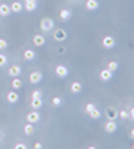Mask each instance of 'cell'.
Returning <instances> with one entry per match:
<instances>
[{
    "label": "cell",
    "instance_id": "6da1fadb",
    "mask_svg": "<svg viewBox=\"0 0 134 149\" xmlns=\"http://www.w3.org/2000/svg\"><path fill=\"white\" fill-rule=\"evenodd\" d=\"M40 29H42V31H45V33H49V31L54 29V21H52L51 18H43V19L40 21Z\"/></svg>",
    "mask_w": 134,
    "mask_h": 149
},
{
    "label": "cell",
    "instance_id": "7a4b0ae2",
    "mask_svg": "<svg viewBox=\"0 0 134 149\" xmlns=\"http://www.w3.org/2000/svg\"><path fill=\"white\" fill-rule=\"evenodd\" d=\"M26 119H27V122H31V124H36L39 119H40V115H39V112L37 110H31L30 113H27V116H26Z\"/></svg>",
    "mask_w": 134,
    "mask_h": 149
},
{
    "label": "cell",
    "instance_id": "3957f363",
    "mask_svg": "<svg viewBox=\"0 0 134 149\" xmlns=\"http://www.w3.org/2000/svg\"><path fill=\"white\" fill-rule=\"evenodd\" d=\"M54 39H55L57 42H63V40H66V39H67V31L63 30V29L55 30V33H54Z\"/></svg>",
    "mask_w": 134,
    "mask_h": 149
},
{
    "label": "cell",
    "instance_id": "277c9868",
    "mask_svg": "<svg viewBox=\"0 0 134 149\" xmlns=\"http://www.w3.org/2000/svg\"><path fill=\"white\" fill-rule=\"evenodd\" d=\"M101 45H103L106 49H112V48L115 46V39H113L112 36H104V37H103Z\"/></svg>",
    "mask_w": 134,
    "mask_h": 149
},
{
    "label": "cell",
    "instance_id": "5b68a950",
    "mask_svg": "<svg viewBox=\"0 0 134 149\" xmlns=\"http://www.w3.org/2000/svg\"><path fill=\"white\" fill-rule=\"evenodd\" d=\"M55 74H57L58 78H66L67 74H69V69H67L66 66H61V64H60V66L55 67Z\"/></svg>",
    "mask_w": 134,
    "mask_h": 149
},
{
    "label": "cell",
    "instance_id": "8992f818",
    "mask_svg": "<svg viewBox=\"0 0 134 149\" xmlns=\"http://www.w3.org/2000/svg\"><path fill=\"white\" fill-rule=\"evenodd\" d=\"M104 130H106V133H115V131L118 130L116 122H115V121H110V119H107L106 125H104Z\"/></svg>",
    "mask_w": 134,
    "mask_h": 149
},
{
    "label": "cell",
    "instance_id": "52a82bcc",
    "mask_svg": "<svg viewBox=\"0 0 134 149\" xmlns=\"http://www.w3.org/2000/svg\"><path fill=\"white\" fill-rule=\"evenodd\" d=\"M106 116L107 119H110V121H115L118 118V110L115 107H107L106 109Z\"/></svg>",
    "mask_w": 134,
    "mask_h": 149
},
{
    "label": "cell",
    "instance_id": "ba28073f",
    "mask_svg": "<svg viewBox=\"0 0 134 149\" xmlns=\"http://www.w3.org/2000/svg\"><path fill=\"white\" fill-rule=\"evenodd\" d=\"M6 100H8V103L14 104V103H17V102L19 100V95H18V93H15V90H14V91L8 93V97H6Z\"/></svg>",
    "mask_w": 134,
    "mask_h": 149
},
{
    "label": "cell",
    "instance_id": "9c48e42d",
    "mask_svg": "<svg viewBox=\"0 0 134 149\" xmlns=\"http://www.w3.org/2000/svg\"><path fill=\"white\" fill-rule=\"evenodd\" d=\"M28 79H30L31 84H39V82L42 81V73H40V72H31Z\"/></svg>",
    "mask_w": 134,
    "mask_h": 149
},
{
    "label": "cell",
    "instance_id": "30bf717a",
    "mask_svg": "<svg viewBox=\"0 0 134 149\" xmlns=\"http://www.w3.org/2000/svg\"><path fill=\"white\" fill-rule=\"evenodd\" d=\"M100 79H101L103 82L110 81V79H112V72L109 70V69H103V70L100 72Z\"/></svg>",
    "mask_w": 134,
    "mask_h": 149
},
{
    "label": "cell",
    "instance_id": "8fae6325",
    "mask_svg": "<svg viewBox=\"0 0 134 149\" xmlns=\"http://www.w3.org/2000/svg\"><path fill=\"white\" fill-rule=\"evenodd\" d=\"M33 43H34L36 46H43V45H45V36L36 34V36L33 37Z\"/></svg>",
    "mask_w": 134,
    "mask_h": 149
},
{
    "label": "cell",
    "instance_id": "7c38bea8",
    "mask_svg": "<svg viewBox=\"0 0 134 149\" xmlns=\"http://www.w3.org/2000/svg\"><path fill=\"white\" fill-rule=\"evenodd\" d=\"M9 14H10V6L6 5V3L0 5V15H2V17H8Z\"/></svg>",
    "mask_w": 134,
    "mask_h": 149
},
{
    "label": "cell",
    "instance_id": "4fadbf2b",
    "mask_svg": "<svg viewBox=\"0 0 134 149\" xmlns=\"http://www.w3.org/2000/svg\"><path fill=\"white\" fill-rule=\"evenodd\" d=\"M70 90H72L73 94H79V93L82 91V84H81V82H73V84L70 85Z\"/></svg>",
    "mask_w": 134,
    "mask_h": 149
},
{
    "label": "cell",
    "instance_id": "5bb4252c",
    "mask_svg": "<svg viewBox=\"0 0 134 149\" xmlns=\"http://www.w3.org/2000/svg\"><path fill=\"white\" fill-rule=\"evenodd\" d=\"M9 76H12V78H15V76H19V73H21V67L19 66H12L10 69H9Z\"/></svg>",
    "mask_w": 134,
    "mask_h": 149
},
{
    "label": "cell",
    "instance_id": "9a60e30c",
    "mask_svg": "<svg viewBox=\"0 0 134 149\" xmlns=\"http://www.w3.org/2000/svg\"><path fill=\"white\" fill-rule=\"evenodd\" d=\"M22 3L21 2H14L10 5V12H15V14H18V12H21L22 10Z\"/></svg>",
    "mask_w": 134,
    "mask_h": 149
},
{
    "label": "cell",
    "instance_id": "2e32d148",
    "mask_svg": "<svg viewBox=\"0 0 134 149\" xmlns=\"http://www.w3.org/2000/svg\"><path fill=\"white\" fill-rule=\"evenodd\" d=\"M85 8H87L88 10H95L97 8H99V2H97V0H87Z\"/></svg>",
    "mask_w": 134,
    "mask_h": 149
},
{
    "label": "cell",
    "instance_id": "e0dca14e",
    "mask_svg": "<svg viewBox=\"0 0 134 149\" xmlns=\"http://www.w3.org/2000/svg\"><path fill=\"white\" fill-rule=\"evenodd\" d=\"M72 17V12L69 9H61V12H60V18H61L63 21H69Z\"/></svg>",
    "mask_w": 134,
    "mask_h": 149
},
{
    "label": "cell",
    "instance_id": "ac0fdd59",
    "mask_svg": "<svg viewBox=\"0 0 134 149\" xmlns=\"http://www.w3.org/2000/svg\"><path fill=\"white\" fill-rule=\"evenodd\" d=\"M34 57H36V52L33 51V49H26V51H24V58H26L27 61L34 60Z\"/></svg>",
    "mask_w": 134,
    "mask_h": 149
},
{
    "label": "cell",
    "instance_id": "d6986e66",
    "mask_svg": "<svg viewBox=\"0 0 134 149\" xmlns=\"http://www.w3.org/2000/svg\"><path fill=\"white\" fill-rule=\"evenodd\" d=\"M30 104H31V107H33V109L37 110V109H40V107H42V104H43V103H42V98H31V103H30Z\"/></svg>",
    "mask_w": 134,
    "mask_h": 149
},
{
    "label": "cell",
    "instance_id": "ffe728a7",
    "mask_svg": "<svg viewBox=\"0 0 134 149\" xmlns=\"http://www.w3.org/2000/svg\"><path fill=\"white\" fill-rule=\"evenodd\" d=\"M24 133H26L27 136L34 134V125H33L31 122H28V124H26V125H24Z\"/></svg>",
    "mask_w": 134,
    "mask_h": 149
},
{
    "label": "cell",
    "instance_id": "44dd1931",
    "mask_svg": "<svg viewBox=\"0 0 134 149\" xmlns=\"http://www.w3.org/2000/svg\"><path fill=\"white\" fill-rule=\"evenodd\" d=\"M21 86H22V81L18 76H15L14 81H12V88H14V90H19Z\"/></svg>",
    "mask_w": 134,
    "mask_h": 149
},
{
    "label": "cell",
    "instance_id": "7402d4cb",
    "mask_svg": "<svg viewBox=\"0 0 134 149\" xmlns=\"http://www.w3.org/2000/svg\"><path fill=\"white\" fill-rule=\"evenodd\" d=\"M88 115H90V116H91L92 119H99V118L101 116V113H100V110L97 109V107H94L92 110H90V112H88Z\"/></svg>",
    "mask_w": 134,
    "mask_h": 149
},
{
    "label": "cell",
    "instance_id": "603a6c76",
    "mask_svg": "<svg viewBox=\"0 0 134 149\" xmlns=\"http://www.w3.org/2000/svg\"><path fill=\"white\" fill-rule=\"evenodd\" d=\"M107 69L110 70L112 73H113V72H116V70H118V63H116V61H110V63L107 64Z\"/></svg>",
    "mask_w": 134,
    "mask_h": 149
},
{
    "label": "cell",
    "instance_id": "cb8c5ba5",
    "mask_svg": "<svg viewBox=\"0 0 134 149\" xmlns=\"http://www.w3.org/2000/svg\"><path fill=\"white\" fill-rule=\"evenodd\" d=\"M36 6H37V3H26V9L28 12H33L36 9Z\"/></svg>",
    "mask_w": 134,
    "mask_h": 149
},
{
    "label": "cell",
    "instance_id": "d4e9b609",
    "mask_svg": "<svg viewBox=\"0 0 134 149\" xmlns=\"http://www.w3.org/2000/svg\"><path fill=\"white\" fill-rule=\"evenodd\" d=\"M118 118L127 119V118H128V112H127V110H121V112H118Z\"/></svg>",
    "mask_w": 134,
    "mask_h": 149
},
{
    "label": "cell",
    "instance_id": "484cf974",
    "mask_svg": "<svg viewBox=\"0 0 134 149\" xmlns=\"http://www.w3.org/2000/svg\"><path fill=\"white\" fill-rule=\"evenodd\" d=\"M52 104L54 106H61V97H54L52 98Z\"/></svg>",
    "mask_w": 134,
    "mask_h": 149
},
{
    "label": "cell",
    "instance_id": "4316f807",
    "mask_svg": "<svg viewBox=\"0 0 134 149\" xmlns=\"http://www.w3.org/2000/svg\"><path fill=\"white\" fill-rule=\"evenodd\" d=\"M6 63H8V58H6L3 54H0V67H3Z\"/></svg>",
    "mask_w": 134,
    "mask_h": 149
},
{
    "label": "cell",
    "instance_id": "83f0119b",
    "mask_svg": "<svg viewBox=\"0 0 134 149\" xmlns=\"http://www.w3.org/2000/svg\"><path fill=\"white\" fill-rule=\"evenodd\" d=\"M31 98H42V93L40 91H33L31 93Z\"/></svg>",
    "mask_w": 134,
    "mask_h": 149
},
{
    "label": "cell",
    "instance_id": "f1b7e54d",
    "mask_svg": "<svg viewBox=\"0 0 134 149\" xmlns=\"http://www.w3.org/2000/svg\"><path fill=\"white\" fill-rule=\"evenodd\" d=\"M94 107H95V104H94V103H88L87 106H85V112L88 113V112H90V110H92Z\"/></svg>",
    "mask_w": 134,
    "mask_h": 149
},
{
    "label": "cell",
    "instance_id": "f546056e",
    "mask_svg": "<svg viewBox=\"0 0 134 149\" xmlns=\"http://www.w3.org/2000/svg\"><path fill=\"white\" fill-rule=\"evenodd\" d=\"M8 48V42L5 39H0V49H6Z\"/></svg>",
    "mask_w": 134,
    "mask_h": 149
},
{
    "label": "cell",
    "instance_id": "4dcf8cb0",
    "mask_svg": "<svg viewBox=\"0 0 134 149\" xmlns=\"http://www.w3.org/2000/svg\"><path fill=\"white\" fill-rule=\"evenodd\" d=\"M27 148V145H24V143H18V145H15V149H26Z\"/></svg>",
    "mask_w": 134,
    "mask_h": 149
},
{
    "label": "cell",
    "instance_id": "1f68e13d",
    "mask_svg": "<svg viewBox=\"0 0 134 149\" xmlns=\"http://www.w3.org/2000/svg\"><path fill=\"white\" fill-rule=\"evenodd\" d=\"M40 148H42V143H36L34 145V149H40Z\"/></svg>",
    "mask_w": 134,
    "mask_h": 149
},
{
    "label": "cell",
    "instance_id": "d6a6232c",
    "mask_svg": "<svg viewBox=\"0 0 134 149\" xmlns=\"http://www.w3.org/2000/svg\"><path fill=\"white\" fill-rule=\"evenodd\" d=\"M26 3H37V0H26Z\"/></svg>",
    "mask_w": 134,
    "mask_h": 149
}]
</instances>
